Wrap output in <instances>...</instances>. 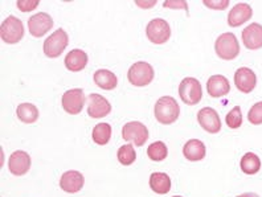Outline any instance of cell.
I'll return each mask as SVG.
<instances>
[{
	"instance_id": "obj_1",
	"label": "cell",
	"mask_w": 262,
	"mask_h": 197,
	"mask_svg": "<svg viewBox=\"0 0 262 197\" xmlns=\"http://www.w3.org/2000/svg\"><path fill=\"white\" fill-rule=\"evenodd\" d=\"M179 103L172 97H162L155 103V118L162 124H171L179 118Z\"/></svg>"
},
{
	"instance_id": "obj_2",
	"label": "cell",
	"mask_w": 262,
	"mask_h": 197,
	"mask_svg": "<svg viewBox=\"0 0 262 197\" xmlns=\"http://www.w3.org/2000/svg\"><path fill=\"white\" fill-rule=\"evenodd\" d=\"M214 49L221 60H234L240 53V44L233 33H223L216 40Z\"/></svg>"
},
{
	"instance_id": "obj_3",
	"label": "cell",
	"mask_w": 262,
	"mask_h": 197,
	"mask_svg": "<svg viewBox=\"0 0 262 197\" xmlns=\"http://www.w3.org/2000/svg\"><path fill=\"white\" fill-rule=\"evenodd\" d=\"M69 44V37L64 29L60 28L44 41V53L49 58L60 57Z\"/></svg>"
},
{
	"instance_id": "obj_4",
	"label": "cell",
	"mask_w": 262,
	"mask_h": 197,
	"mask_svg": "<svg viewBox=\"0 0 262 197\" xmlns=\"http://www.w3.org/2000/svg\"><path fill=\"white\" fill-rule=\"evenodd\" d=\"M179 96L187 105H198L203 97L200 81L193 77H186L179 85Z\"/></svg>"
},
{
	"instance_id": "obj_5",
	"label": "cell",
	"mask_w": 262,
	"mask_h": 197,
	"mask_svg": "<svg viewBox=\"0 0 262 197\" xmlns=\"http://www.w3.org/2000/svg\"><path fill=\"white\" fill-rule=\"evenodd\" d=\"M128 82L134 86H147L154 80V69L148 62L138 61L134 65H131L127 73Z\"/></svg>"
},
{
	"instance_id": "obj_6",
	"label": "cell",
	"mask_w": 262,
	"mask_h": 197,
	"mask_svg": "<svg viewBox=\"0 0 262 197\" xmlns=\"http://www.w3.org/2000/svg\"><path fill=\"white\" fill-rule=\"evenodd\" d=\"M0 36L2 40L7 44H16L24 36V27L21 20L16 16L7 17L0 27Z\"/></svg>"
},
{
	"instance_id": "obj_7",
	"label": "cell",
	"mask_w": 262,
	"mask_h": 197,
	"mask_svg": "<svg viewBox=\"0 0 262 197\" xmlns=\"http://www.w3.org/2000/svg\"><path fill=\"white\" fill-rule=\"evenodd\" d=\"M122 138L126 142H133L135 146H143L148 139V130L141 122H128L122 128Z\"/></svg>"
},
{
	"instance_id": "obj_8",
	"label": "cell",
	"mask_w": 262,
	"mask_h": 197,
	"mask_svg": "<svg viewBox=\"0 0 262 197\" xmlns=\"http://www.w3.org/2000/svg\"><path fill=\"white\" fill-rule=\"evenodd\" d=\"M146 35L154 44H164L168 41L169 36H171V28L166 20L154 19L147 24Z\"/></svg>"
},
{
	"instance_id": "obj_9",
	"label": "cell",
	"mask_w": 262,
	"mask_h": 197,
	"mask_svg": "<svg viewBox=\"0 0 262 197\" xmlns=\"http://www.w3.org/2000/svg\"><path fill=\"white\" fill-rule=\"evenodd\" d=\"M62 108L68 114L77 115L82 112L85 105V94L82 89H71L64 93L62 96Z\"/></svg>"
},
{
	"instance_id": "obj_10",
	"label": "cell",
	"mask_w": 262,
	"mask_h": 197,
	"mask_svg": "<svg viewBox=\"0 0 262 197\" xmlns=\"http://www.w3.org/2000/svg\"><path fill=\"white\" fill-rule=\"evenodd\" d=\"M110 112H112V105L105 97H102L101 94H96V93L88 97V114H89V117L99 119V118H103L110 114Z\"/></svg>"
},
{
	"instance_id": "obj_11",
	"label": "cell",
	"mask_w": 262,
	"mask_h": 197,
	"mask_svg": "<svg viewBox=\"0 0 262 197\" xmlns=\"http://www.w3.org/2000/svg\"><path fill=\"white\" fill-rule=\"evenodd\" d=\"M53 27V20L49 16L48 13L38 12L33 15L32 17H29L28 20V28L29 33L33 37H41L45 33L49 32Z\"/></svg>"
},
{
	"instance_id": "obj_12",
	"label": "cell",
	"mask_w": 262,
	"mask_h": 197,
	"mask_svg": "<svg viewBox=\"0 0 262 197\" xmlns=\"http://www.w3.org/2000/svg\"><path fill=\"white\" fill-rule=\"evenodd\" d=\"M198 121L203 128L209 134H217L221 130V119L217 112L211 107H203L198 113Z\"/></svg>"
},
{
	"instance_id": "obj_13",
	"label": "cell",
	"mask_w": 262,
	"mask_h": 197,
	"mask_svg": "<svg viewBox=\"0 0 262 197\" xmlns=\"http://www.w3.org/2000/svg\"><path fill=\"white\" fill-rule=\"evenodd\" d=\"M31 168V156L26 151H15L8 160V169L13 176H23Z\"/></svg>"
},
{
	"instance_id": "obj_14",
	"label": "cell",
	"mask_w": 262,
	"mask_h": 197,
	"mask_svg": "<svg viewBox=\"0 0 262 197\" xmlns=\"http://www.w3.org/2000/svg\"><path fill=\"white\" fill-rule=\"evenodd\" d=\"M243 42L250 51L262 48V26L258 23H253L243 31Z\"/></svg>"
},
{
	"instance_id": "obj_15",
	"label": "cell",
	"mask_w": 262,
	"mask_h": 197,
	"mask_svg": "<svg viewBox=\"0 0 262 197\" xmlns=\"http://www.w3.org/2000/svg\"><path fill=\"white\" fill-rule=\"evenodd\" d=\"M234 83H236V87L240 92L248 94V93L253 92V89L256 87L257 77L254 72L249 68H240L234 74Z\"/></svg>"
},
{
	"instance_id": "obj_16",
	"label": "cell",
	"mask_w": 262,
	"mask_h": 197,
	"mask_svg": "<svg viewBox=\"0 0 262 197\" xmlns=\"http://www.w3.org/2000/svg\"><path fill=\"white\" fill-rule=\"evenodd\" d=\"M83 183H85V179H83L82 173L78 171L65 172L60 179V187L62 188V191L68 192V193L80 192L83 187Z\"/></svg>"
},
{
	"instance_id": "obj_17",
	"label": "cell",
	"mask_w": 262,
	"mask_h": 197,
	"mask_svg": "<svg viewBox=\"0 0 262 197\" xmlns=\"http://www.w3.org/2000/svg\"><path fill=\"white\" fill-rule=\"evenodd\" d=\"M253 10L249 4L246 3H238L232 8V11L228 15V24H229L232 28H236V27L243 26L244 23H246L248 20L252 17Z\"/></svg>"
},
{
	"instance_id": "obj_18",
	"label": "cell",
	"mask_w": 262,
	"mask_h": 197,
	"mask_svg": "<svg viewBox=\"0 0 262 197\" xmlns=\"http://www.w3.org/2000/svg\"><path fill=\"white\" fill-rule=\"evenodd\" d=\"M207 92L213 98H220V97L227 96L228 93L230 92L229 81L224 76H220V74L212 76L207 82Z\"/></svg>"
},
{
	"instance_id": "obj_19",
	"label": "cell",
	"mask_w": 262,
	"mask_h": 197,
	"mask_svg": "<svg viewBox=\"0 0 262 197\" xmlns=\"http://www.w3.org/2000/svg\"><path fill=\"white\" fill-rule=\"evenodd\" d=\"M88 64V54L81 49H73L65 57V67L71 72H80Z\"/></svg>"
},
{
	"instance_id": "obj_20",
	"label": "cell",
	"mask_w": 262,
	"mask_h": 197,
	"mask_svg": "<svg viewBox=\"0 0 262 197\" xmlns=\"http://www.w3.org/2000/svg\"><path fill=\"white\" fill-rule=\"evenodd\" d=\"M183 154L189 162H199L204 159L205 156V146L203 142L199 139L188 140L184 147H183Z\"/></svg>"
},
{
	"instance_id": "obj_21",
	"label": "cell",
	"mask_w": 262,
	"mask_h": 197,
	"mask_svg": "<svg viewBox=\"0 0 262 197\" xmlns=\"http://www.w3.org/2000/svg\"><path fill=\"white\" fill-rule=\"evenodd\" d=\"M150 188L158 194L168 193L171 189V179L164 172H154L150 176Z\"/></svg>"
},
{
	"instance_id": "obj_22",
	"label": "cell",
	"mask_w": 262,
	"mask_h": 197,
	"mask_svg": "<svg viewBox=\"0 0 262 197\" xmlns=\"http://www.w3.org/2000/svg\"><path fill=\"white\" fill-rule=\"evenodd\" d=\"M94 82L103 90H113L118 85V80L113 72L106 69H99L94 73Z\"/></svg>"
},
{
	"instance_id": "obj_23",
	"label": "cell",
	"mask_w": 262,
	"mask_h": 197,
	"mask_svg": "<svg viewBox=\"0 0 262 197\" xmlns=\"http://www.w3.org/2000/svg\"><path fill=\"white\" fill-rule=\"evenodd\" d=\"M16 114L23 123H35L38 119V108L32 103H20L16 108Z\"/></svg>"
},
{
	"instance_id": "obj_24",
	"label": "cell",
	"mask_w": 262,
	"mask_h": 197,
	"mask_svg": "<svg viewBox=\"0 0 262 197\" xmlns=\"http://www.w3.org/2000/svg\"><path fill=\"white\" fill-rule=\"evenodd\" d=\"M241 169L246 175H254L261 169V160L256 154H245L241 159Z\"/></svg>"
},
{
	"instance_id": "obj_25",
	"label": "cell",
	"mask_w": 262,
	"mask_h": 197,
	"mask_svg": "<svg viewBox=\"0 0 262 197\" xmlns=\"http://www.w3.org/2000/svg\"><path fill=\"white\" fill-rule=\"evenodd\" d=\"M112 138V126L109 123H98L93 130V140L98 146H105Z\"/></svg>"
},
{
	"instance_id": "obj_26",
	"label": "cell",
	"mask_w": 262,
	"mask_h": 197,
	"mask_svg": "<svg viewBox=\"0 0 262 197\" xmlns=\"http://www.w3.org/2000/svg\"><path fill=\"white\" fill-rule=\"evenodd\" d=\"M147 155L154 162H162L168 155V149L163 142H154L147 148Z\"/></svg>"
},
{
	"instance_id": "obj_27",
	"label": "cell",
	"mask_w": 262,
	"mask_h": 197,
	"mask_svg": "<svg viewBox=\"0 0 262 197\" xmlns=\"http://www.w3.org/2000/svg\"><path fill=\"white\" fill-rule=\"evenodd\" d=\"M118 162L122 165H131L137 159V154H135V149L133 144H125L118 149Z\"/></svg>"
},
{
	"instance_id": "obj_28",
	"label": "cell",
	"mask_w": 262,
	"mask_h": 197,
	"mask_svg": "<svg viewBox=\"0 0 262 197\" xmlns=\"http://www.w3.org/2000/svg\"><path fill=\"white\" fill-rule=\"evenodd\" d=\"M227 124L229 128H238L243 124V113H241L240 106H236L228 113L227 115Z\"/></svg>"
},
{
	"instance_id": "obj_29",
	"label": "cell",
	"mask_w": 262,
	"mask_h": 197,
	"mask_svg": "<svg viewBox=\"0 0 262 197\" xmlns=\"http://www.w3.org/2000/svg\"><path fill=\"white\" fill-rule=\"evenodd\" d=\"M248 119L252 124L262 123V102H257L256 105H253L248 113Z\"/></svg>"
},
{
	"instance_id": "obj_30",
	"label": "cell",
	"mask_w": 262,
	"mask_h": 197,
	"mask_svg": "<svg viewBox=\"0 0 262 197\" xmlns=\"http://www.w3.org/2000/svg\"><path fill=\"white\" fill-rule=\"evenodd\" d=\"M38 0H19L17 2V8L23 12H29V11H33L36 7L38 6Z\"/></svg>"
},
{
	"instance_id": "obj_31",
	"label": "cell",
	"mask_w": 262,
	"mask_h": 197,
	"mask_svg": "<svg viewBox=\"0 0 262 197\" xmlns=\"http://www.w3.org/2000/svg\"><path fill=\"white\" fill-rule=\"evenodd\" d=\"M204 4L208 8H212V10H225L228 6H229V2L228 0H204Z\"/></svg>"
},
{
	"instance_id": "obj_32",
	"label": "cell",
	"mask_w": 262,
	"mask_h": 197,
	"mask_svg": "<svg viewBox=\"0 0 262 197\" xmlns=\"http://www.w3.org/2000/svg\"><path fill=\"white\" fill-rule=\"evenodd\" d=\"M164 7H166V8H183V10L187 11L186 2H173V0H168V2H164Z\"/></svg>"
},
{
	"instance_id": "obj_33",
	"label": "cell",
	"mask_w": 262,
	"mask_h": 197,
	"mask_svg": "<svg viewBox=\"0 0 262 197\" xmlns=\"http://www.w3.org/2000/svg\"><path fill=\"white\" fill-rule=\"evenodd\" d=\"M137 6H141V8H151L152 6H155L157 2H135Z\"/></svg>"
},
{
	"instance_id": "obj_34",
	"label": "cell",
	"mask_w": 262,
	"mask_h": 197,
	"mask_svg": "<svg viewBox=\"0 0 262 197\" xmlns=\"http://www.w3.org/2000/svg\"><path fill=\"white\" fill-rule=\"evenodd\" d=\"M236 197H259V196L257 193H253V192H245V193L238 194V196Z\"/></svg>"
},
{
	"instance_id": "obj_35",
	"label": "cell",
	"mask_w": 262,
	"mask_h": 197,
	"mask_svg": "<svg viewBox=\"0 0 262 197\" xmlns=\"http://www.w3.org/2000/svg\"><path fill=\"white\" fill-rule=\"evenodd\" d=\"M173 197H182V196H173Z\"/></svg>"
}]
</instances>
